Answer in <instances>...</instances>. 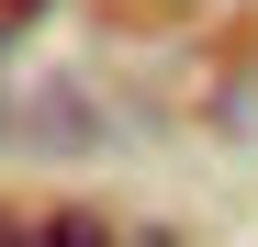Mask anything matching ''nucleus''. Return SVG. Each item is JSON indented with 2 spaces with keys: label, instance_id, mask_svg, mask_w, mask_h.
I'll return each mask as SVG.
<instances>
[{
  "label": "nucleus",
  "instance_id": "obj_1",
  "mask_svg": "<svg viewBox=\"0 0 258 247\" xmlns=\"http://www.w3.org/2000/svg\"><path fill=\"white\" fill-rule=\"evenodd\" d=\"M0 247H112V236H101V214H79V202H45V214H23Z\"/></svg>",
  "mask_w": 258,
  "mask_h": 247
},
{
  "label": "nucleus",
  "instance_id": "obj_2",
  "mask_svg": "<svg viewBox=\"0 0 258 247\" xmlns=\"http://www.w3.org/2000/svg\"><path fill=\"white\" fill-rule=\"evenodd\" d=\"M23 12H34V0H0V34H12V23H23Z\"/></svg>",
  "mask_w": 258,
  "mask_h": 247
}]
</instances>
